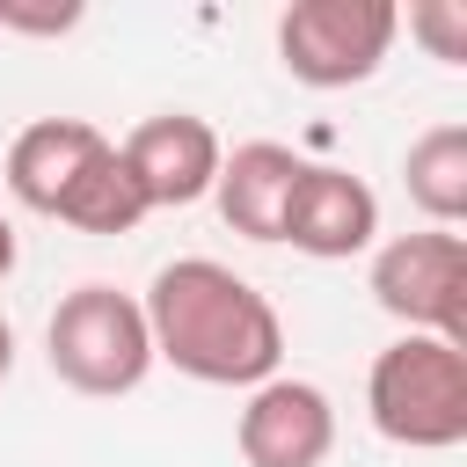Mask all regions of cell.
I'll list each match as a JSON object with an SVG mask.
<instances>
[{"label":"cell","instance_id":"cell-1","mask_svg":"<svg viewBox=\"0 0 467 467\" xmlns=\"http://www.w3.org/2000/svg\"><path fill=\"white\" fill-rule=\"evenodd\" d=\"M139 314H146L153 358H168L182 379H204V387H263V379H277V358H285L277 306L248 277L212 263V255L161 263L146 299H139Z\"/></svg>","mask_w":467,"mask_h":467},{"label":"cell","instance_id":"cell-2","mask_svg":"<svg viewBox=\"0 0 467 467\" xmlns=\"http://www.w3.org/2000/svg\"><path fill=\"white\" fill-rule=\"evenodd\" d=\"M365 409L387 445L452 452L467 438V343L394 336L365 372Z\"/></svg>","mask_w":467,"mask_h":467},{"label":"cell","instance_id":"cell-3","mask_svg":"<svg viewBox=\"0 0 467 467\" xmlns=\"http://www.w3.org/2000/svg\"><path fill=\"white\" fill-rule=\"evenodd\" d=\"M44 358H51V372L73 394L117 401V394H131L153 372V336H146V314H139L131 292H117V285H73L51 306Z\"/></svg>","mask_w":467,"mask_h":467},{"label":"cell","instance_id":"cell-4","mask_svg":"<svg viewBox=\"0 0 467 467\" xmlns=\"http://www.w3.org/2000/svg\"><path fill=\"white\" fill-rule=\"evenodd\" d=\"M401 36L394 0H292L277 15V58L299 88H358Z\"/></svg>","mask_w":467,"mask_h":467},{"label":"cell","instance_id":"cell-5","mask_svg":"<svg viewBox=\"0 0 467 467\" xmlns=\"http://www.w3.org/2000/svg\"><path fill=\"white\" fill-rule=\"evenodd\" d=\"M372 299L401 321V336L467 343V241L445 226L394 234L372 255Z\"/></svg>","mask_w":467,"mask_h":467},{"label":"cell","instance_id":"cell-6","mask_svg":"<svg viewBox=\"0 0 467 467\" xmlns=\"http://www.w3.org/2000/svg\"><path fill=\"white\" fill-rule=\"evenodd\" d=\"M117 153H124L131 182L146 190V212H168V204H197V197H212L219 161H226L219 131H212L197 109H161V117L131 124V139H124Z\"/></svg>","mask_w":467,"mask_h":467},{"label":"cell","instance_id":"cell-7","mask_svg":"<svg viewBox=\"0 0 467 467\" xmlns=\"http://www.w3.org/2000/svg\"><path fill=\"white\" fill-rule=\"evenodd\" d=\"M234 445L248 467H321L336 452V409L314 379H263L248 387V409L234 423Z\"/></svg>","mask_w":467,"mask_h":467},{"label":"cell","instance_id":"cell-8","mask_svg":"<svg viewBox=\"0 0 467 467\" xmlns=\"http://www.w3.org/2000/svg\"><path fill=\"white\" fill-rule=\"evenodd\" d=\"M372 234H379V197L350 168H314L306 161L299 182H292V197H285L277 241H292L314 263H350V255L372 248Z\"/></svg>","mask_w":467,"mask_h":467},{"label":"cell","instance_id":"cell-9","mask_svg":"<svg viewBox=\"0 0 467 467\" xmlns=\"http://www.w3.org/2000/svg\"><path fill=\"white\" fill-rule=\"evenodd\" d=\"M102 153H109V139H102L88 117H36V124H22L15 146H7V190H15V204L58 219L66 190H73Z\"/></svg>","mask_w":467,"mask_h":467},{"label":"cell","instance_id":"cell-10","mask_svg":"<svg viewBox=\"0 0 467 467\" xmlns=\"http://www.w3.org/2000/svg\"><path fill=\"white\" fill-rule=\"evenodd\" d=\"M299 168H306V161H299L292 146H277V139H248V146H234V153L219 161V182H212L219 219H226L241 241H277V226H285V197H292Z\"/></svg>","mask_w":467,"mask_h":467},{"label":"cell","instance_id":"cell-11","mask_svg":"<svg viewBox=\"0 0 467 467\" xmlns=\"http://www.w3.org/2000/svg\"><path fill=\"white\" fill-rule=\"evenodd\" d=\"M401 182H409V204L431 219V226H460L467 219V124H431L409 161H401Z\"/></svg>","mask_w":467,"mask_h":467},{"label":"cell","instance_id":"cell-12","mask_svg":"<svg viewBox=\"0 0 467 467\" xmlns=\"http://www.w3.org/2000/svg\"><path fill=\"white\" fill-rule=\"evenodd\" d=\"M58 219L66 226H80V234H131L139 219H146V190L131 182V168H124V153L109 146L73 190H66V204H58Z\"/></svg>","mask_w":467,"mask_h":467},{"label":"cell","instance_id":"cell-13","mask_svg":"<svg viewBox=\"0 0 467 467\" xmlns=\"http://www.w3.org/2000/svg\"><path fill=\"white\" fill-rule=\"evenodd\" d=\"M409 29H416V36H423V44H431L445 66H460V58H467V7H460V0L416 7V15H409Z\"/></svg>","mask_w":467,"mask_h":467},{"label":"cell","instance_id":"cell-14","mask_svg":"<svg viewBox=\"0 0 467 467\" xmlns=\"http://www.w3.org/2000/svg\"><path fill=\"white\" fill-rule=\"evenodd\" d=\"M73 22H80V7H0V29H29V36H58Z\"/></svg>","mask_w":467,"mask_h":467},{"label":"cell","instance_id":"cell-15","mask_svg":"<svg viewBox=\"0 0 467 467\" xmlns=\"http://www.w3.org/2000/svg\"><path fill=\"white\" fill-rule=\"evenodd\" d=\"M7 372H15V328H7V314H0V387H7Z\"/></svg>","mask_w":467,"mask_h":467},{"label":"cell","instance_id":"cell-16","mask_svg":"<svg viewBox=\"0 0 467 467\" xmlns=\"http://www.w3.org/2000/svg\"><path fill=\"white\" fill-rule=\"evenodd\" d=\"M7 270H15V226L0 219V277H7Z\"/></svg>","mask_w":467,"mask_h":467}]
</instances>
